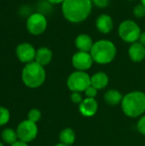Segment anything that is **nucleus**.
Wrapping results in <instances>:
<instances>
[{
	"mask_svg": "<svg viewBox=\"0 0 145 146\" xmlns=\"http://www.w3.org/2000/svg\"><path fill=\"white\" fill-rule=\"evenodd\" d=\"M98 109L97 102L95 98H87L82 101V103L79 104V112L84 116H93Z\"/></svg>",
	"mask_w": 145,
	"mask_h": 146,
	"instance_id": "nucleus-11",
	"label": "nucleus"
},
{
	"mask_svg": "<svg viewBox=\"0 0 145 146\" xmlns=\"http://www.w3.org/2000/svg\"><path fill=\"white\" fill-rule=\"evenodd\" d=\"M127 1H134V0H127Z\"/></svg>",
	"mask_w": 145,
	"mask_h": 146,
	"instance_id": "nucleus-33",
	"label": "nucleus"
},
{
	"mask_svg": "<svg viewBox=\"0 0 145 146\" xmlns=\"http://www.w3.org/2000/svg\"><path fill=\"white\" fill-rule=\"evenodd\" d=\"M2 139L4 143L12 145L15 142L18 141V135L16 131H15L12 128H6L2 132Z\"/></svg>",
	"mask_w": 145,
	"mask_h": 146,
	"instance_id": "nucleus-19",
	"label": "nucleus"
},
{
	"mask_svg": "<svg viewBox=\"0 0 145 146\" xmlns=\"http://www.w3.org/2000/svg\"><path fill=\"white\" fill-rule=\"evenodd\" d=\"M141 3H142V4H144L145 6V0H141Z\"/></svg>",
	"mask_w": 145,
	"mask_h": 146,
	"instance_id": "nucleus-31",
	"label": "nucleus"
},
{
	"mask_svg": "<svg viewBox=\"0 0 145 146\" xmlns=\"http://www.w3.org/2000/svg\"><path fill=\"white\" fill-rule=\"evenodd\" d=\"M119 35L123 41L133 44L139 39L141 29L135 21L126 20L121 23L119 27Z\"/></svg>",
	"mask_w": 145,
	"mask_h": 146,
	"instance_id": "nucleus-5",
	"label": "nucleus"
},
{
	"mask_svg": "<svg viewBox=\"0 0 145 146\" xmlns=\"http://www.w3.org/2000/svg\"><path fill=\"white\" fill-rule=\"evenodd\" d=\"M10 119V113L8 109L0 106V127L6 125Z\"/></svg>",
	"mask_w": 145,
	"mask_h": 146,
	"instance_id": "nucleus-20",
	"label": "nucleus"
},
{
	"mask_svg": "<svg viewBox=\"0 0 145 146\" xmlns=\"http://www.w3.org/2000/svg\"><path fill=\"white\" fill-rule=\"evenodd\" d=\"M90 53L95 62L98 64H108L115 59L116 47L113 42L107 39H101L94 43Z\"/></svg>",
	"mask_w": 145,
	"mask_h": 146,
	"instance_id": "nucleus-4",
	"label": "nucleus"
},
{
	"mask_svg": "<svg viewBox=\"0 0 145 146\" xmlns=\"http://www.w3.org/2000/svg\"><path fill=\"white\" fill-rule=\"evenodd\" d=\"M96 27L102 33L107 34L110 33L114 27V22L111 16L105 14L99 15L96 20Z\"/></svg>",
	"mask_w": 145,
	"mask_h": 146,
	"instance_id": "nucleus-12",
	"label": "nucleus"
},
{
	"mask_svg": "<svg viewBox=\"0 0 145 146\" xmlns=\"http://www.w3.org/2000/svg\"><path fill=\"white\" fill-rule=\"evenodd\" d=\"M124 114L129 117L136 118L145 112V94L142 92H132L126 94L121 102Z\"/></svg>",
	"mask_w": 145,
	"mask_h": 146,
	"instance_id": "nucleus-2",
	"label": "nucleus"
},
{
	"mask_svg": "<svg viewBox=\"0 0 145 146\" xmlns=\"http://www.w3.org/2000/svg\"><path fill=\"white\" fill-rule=\"evenodd\" d=\"M138 40H139V43H141V44L145 47V32L141 33V35H140Z\"/></svg>",
	"mask_w": 145,
	"mask_h": 146,
	"instance_id": "nucleus-27",
	"label": "nucleus"
},
{
	"mask_svg": "<svg viewBox=\"0 0 145 146\" xmlns=\"http://www.w3.org/2000/svg\"><path fill=\"white\" fill-rule=\"evenodd\" d=\"M55 146H69V145H65V144H62V143H60V144H57V145H56Z\"/></svg>",
	"mask_w": 145,
	"mask_h": 146,
	"instance_id": "nucleus-30",
	"label": "nucleus"
},
{
	"mask_svg": "<svg viewBox=\"0 0 145 146\" xmlns=\"http://www.w3.org/2000/svg\"><path fill=\"white\" fill-rule=\"evenodd\" d=\"M133 15L137 18H143L145 16V6L144 4H137L133 9Z\"/></svg>",
	"mask_w": 145,
	"mask_h": 146,
	"instance_id": "nucleus-22",
	"label": "nucleus"
},
{
	"mask_svg": "<svg viewBox=\"0 0 145 146\" xmlns=\"http://www.w3.org/2000/svg\"><path fill=\"white\" fill-rule=\"evenodd\" d=\"M71 100H72V102H73V104H80L82 103V101H83L80 93L78 92H73L71 94Z\"/></svg>",
	"mask_w": 145,
	"mask_h": 146,
	"instance_id": "nucleus-24",
	"label": "nucleus"
},
{
	"mask_svg": "<svg viewBox=\"0 0 145 146\" xmlns=\"http://www.w3.org/2000/svg\"><path fill=\"white\" fill-rule=\"evenodd\" d=\"M123 97L121 93L117 90H109L104 95L105 102L111 106H115L122 102Z\"/></svg>",
	"mask_w": 145,
	"mask_h": 146,
	"instance_id": "nucleus-17",
	"label": "nucleus"
},
{
	"mask_svg": "<svg viewBox=\"0 0 145 146\" xmlns=\"http://www.w3.org/2000/svg\"><path fill=\"white\" fill-rule=\"evenodd\" d=\"M11 146H28V145H27V143H25V142H23V141L18 140L17 142H15V144H13Z\"/></svg>",
	"mask_w": 145,
	"mask_h": 146,
	"instance_id": "nucleus-28",
	"label": "nucleus"
},
{
	"mask_svg": "<svg viewBox=\"0 0 145 146\" xmlns=\"http://www.w3.org/2000/svg\"><path fill=\"white\" fill-rule=\"evenodd\" d=\"M15 54L20 62L27 64L32 62H34L36 50L31 44L22 43L16 47Z\"/></svg>",
	"mask_w": 145,
	"mask_h": 146,
	"instance_id": "nucleus-9",
	"label": "nucleus"
},
{
	"mask_svg": "<svg viewBox=\"0 0 145 146\" xmlns=\"http://www.w3.org/2000/svg\"><path fill=\"white\" fill-rule=\"evenodd\" d=\"M85 95H86L87 98H95V97H96L97 94V90L95 87H93L92 86H90L85 91Z\"/></svg>",
	"mask_w": 145,
	"mask_h": 146,
	"instance_id": "nucleus-23",
	"label": "nucleus"
},
{
	"mask_svg": "<svg viewBox=\"0 0 145 146\" xmlns=\"http://www.w3.org/2000/svg\"><path fill=\"white\" fill-rule=\"evenodd\" d=\"M128 54L133 62H140L145 58V47L141 43L135 42L129 47Z\"/></svg>",
	"mask_w": 145,
	"mask_h": 146,
	"instance_id": "nucleus-13",
	"label": "nucleus"
},
{
	"mask_svg": "<svg viewBox=\"0 0 145 146\" xmlns=\"http://www.w3.org/2000/svg\"><path fill=\"white\" fill-rule=\"evenodd\" d=\"M109 84V77L103 72H98L91 77V86L97 90L105 88Z\"/></svg>",
	"mask_w": 145,
	"mask_h": 146,
	"instance_id": "nucleus-16",
	"label": "nucleus"
},
{
	"mask_svg": "<svg viewBox=\"0 0 145 146\" xmlns=\"http://www.w3.org/2000/svg\"><path fill=\"white\" fill-rule=\"evenodd\" d=\"M46 74L43 66L38 62H32L26 64L21 73V80L24 85L29 88H38L45 80Z\"/></svg>",
	"mask_w": 145,
	"mask_h": 146,
	"instance_id": "nucleus-3",
	"label": "nucleus"
},
{
	"mask_svg": "<svg viewBox=\"0 0 145 146\" xmlns=\"http://www.w3.org/2000/svg\"><path fill=\"white\" fill-rule=\"evenodd\" d=\"M52 51L47 47H41L36 50L35 56V62L40 64L41 66L48 65L52 60Z\"/></svg>",
	"mask_w": 145,
	"mask_h": 146,
	"instance_id": "nucleus-15",
	"label": "nucleus"
},
{
	"mask_svg": "<svg viewBox=\"0 0 145 146\" xmlns=\"http://www.w3.org/2000/svg\"><path fill=\"white\" fill-rule=\"evenodd\" d=\"M47 1L50 3H53V4H58V3L64 2V0H47Z\"/></svg>",
	"mask_w": 145,
	"mask_h": 146,
	"instance_id": "nucleus-29",
	"label": "nucleus"
},
{
	"mask_svg": "<svg viewBox=\"0 0 145 146\" xmlns=\"http://www.w3.org/2000/svg\"><path fill=\"white\" fill-rule=\"evenodd\" d=\"M41 118V112L37 109H32L28 112L27 115V120L32 121V122H38Z\"/></svg>",
	"mask_w": 145,
	"mask_h": 146,
	"instance_id": "nucleus-21",
	"label": "nucleus"
},
{
	"mask_svg": "<svg viewBox=\"0 0 145 146\" xmlns=\"http://www.w3.org/2000/svg\"><path fill=\"white\" fill-rule=\"evenodd\" d=\"M59 139H60L61 143L68 145H71L75 141V133L72 128H69V127L65 128L61 132Z\"/></svg>",
	"mask_w": 145,
	"mask_h": 146,
	"instance_id": "nucleus-18",
	"label": "nucleus"
},
{
	"mask_svg": "<svg viewBox=\"0 0 145 146\" xmlns=\"http://www.w3.org/2000/svg\"><path fill=\"white\" fill-rule=\"evenodd\" d=\"M26 29L32 35H40L47 28V20L42 13L32 14L26 20Z\"/></svg>",
	"mask_w": 145,
	"mask_h": 146,
	"instance_id": "nucleus-7",
	"label": "nucleus"
},
{
	"mask_svg": "<svg viewBox=\"0 0 145 146\" xmlns=\"http://www.w3.org/2000/svg\"><path fill=\"white\" fill-rule=\"evenodd\" d=\"M0 146H4V145H3V143H1V142H0Z\"/></svg>",
	"mask_w": 145,
	"mask_h": 146,
	"instance_id": "nucleus-32",
	"label": "nucleus"
},
{
	"mask_svg": "<svg viewBox=\"0 0 145 146\" xmlns=\"http://www.w3.org/2000/svg\"><path fill=\"white\" fill-rule=\"evenodd\" d=\"M67 86L72 92H85L91 86V77L85 71H75L68 76Z\"/></svg>",
	"mask_w": 145,
	"mask_h": 146,
	"instance_id": "nucleus-6",
	"label": "nucleus"
},
{
	"mask_svg": "<svg viewBox=\"0 0 145 146\" xmlns=\"http://www.w3.org/2000/svg\"><path fill=\"white\" fill-rule=\"evenodd\" d=\"M93 44L94 43L92 41V38L87 34H79L75 38V46L79 51L91 52Z\"/></svg>",
	"mask_w": 145,
	"mask_h": 146,
	"instance_id": "nucleus-14",
	"label": "nucleus"
},
{
	"mask_svg": "<svg viewBox=\"0 0 145 146\" xmlns=\"http://www.w3.org/2000/svg\"><path fill=\"white\" fill-rule=\"evenodd\" d=\"M91 9V0H64L62 6L64 17L72 23H79L86 20Z\"/></svg>",
	"mask_w": 145,
	"mask_h": 146,
	"instance_id": "nucleus-1",
	"label": "nucleus"
},
{
	"mask_svg": "<svg viewBox=\"0 0 145 146\" xmlns=\"http://www.w3.org/2000/svg\"><path fill=\"white\" fill-rule=\"evenodd\" d=\"M93 62L91 53L84 51L76 52L72 58L73 66L79 71H85L89 69L92 66Z\"/></svg>",
	"mask_w": 145,
	"mask_h": 146,
	"instance_id": "nucleus-10",
	"label": "nucleus"
},
{
	"mask_svg": "<svg viewBox=\"0 0 145 146\" xmlns=\"http://www.w3.org/2000/svg\"><path fill=\"white\" fill-rule=\"evenodd\" d=\"M16 133L19 140L29 143L36 139L38 135V127L35 122L25 120L18 125Z\"/></svg>",
	"mask_w": 145,
	"mask_h": 146,
	"instance_id": "nucleus-8",
	"label": "nucleus"
},
{
	"mask_svg": "<svg viewBox=\"0 0 145 146\" xmlns=\"http://www.w3.org/2000/svg\"><path fill=\"white\" fill-rule=\"evenodd\" d=\"M91 2L98 8L101 9H104L106 8L109 3V0H91Z\"/></svg>",
	"mask_w": 145,
	"mask_h": 146,
	"instance_id": "nucleus-26",
	"label": "nucleus"
},
{
	"mask_svg": "<svg viewBox=\"0 0 145 146\" xmlns=\"http://www.w3.org/2000/svg\"><path fill=\"white\" fill-rule=\"evenodd\" d=\"M137 127L140 133H142L143 135H145V115L139 119Z\"/></svg>",
	"mask_w": 145,
	"mask_h": 146,
	"instance_id": "nucleus-25",
	"label": "nucleus"
}]
</instances>
